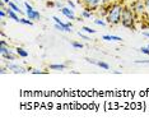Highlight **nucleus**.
<instances>
[{"label":"nucleus","mask_w":149,"mask_h":125,"mask_svg":"<svg viewBox=\"0 0 149 125\" xmlns=\"http://www.w3.org/2000/svg\"><path fill=\"white\" fill-rule=\"evenodd\" d=\"M32 74H46V72L40 70V69H32Z\"/></svg>","instance_id":"obj_24"},{"label":"nucleus","mask_w":149,"mask_h":125,"mask_svg":"<svg viewBox=\"0 0 149 125\" xmlns=\"http://www.w3.org/2000/svg\"><path fill=\"white\" fill-rule=\"evenodd\" d=\"M80 1L86 6V10H89V12L97 10L103 4V0H80Z\"/></svg>","instance_id":"obj_7"},{"label":"nucleus","mask_w":149,"mask_h":125,"mask_svg":"<svg viewBox=\"0 0 149 125\" xmlns=\"http://www.w3.org/2000/svg\"><path fill=\"white\" fill-rule=\"evenodd\" d=\"M19 23H22V24H26V26H33V21L28 18H21L19 19Z\"/></svg>","instance_id":"obj_16"},{"label":"nucleus","mask_w":149,"mask_h":125,"mask_svg":"<svg viewBox=\"0 0 149 125\" xmlns=\"http://www.w3.org/2000/svg\"><path fill=\"white\" fill-rule=\"evenodd\" d=\"M52 19H54V22H55V28L57 29V31H63V32H72L73 31L72 29L73 24L70 22L64 23L61 19H60L59 17H56V15H54Z\"/></svg>","instance_id":"obj_6"},{"label":"nucleus","mask_w":149,"mask_h":125,"mask_svg":"<svg viewBox=\"0 0 149 125\" xmlns=\"http://www.w3.org/2000/svg\"><path fill=\"white\" fill-rule=\"evenodd\" d=\"M135 64H149V60H135Z\"/></svg>","instance_id":"obj_25"},{"label":"nucleus","mask_w":149,"mask_h":125,"mask_svg":"<svg viewBox=\"0 0 149 125\" xmlns=\"http://www.w3.org/2000/svg\"><path fill=\"white\" fill-rule=\"evenodd\" d=\"M102 40H104V41H116V42L123 41V38H121V37L113 36V35H104V36H102Z\"/></svg>","instance_id":"obj_12"},{"label":"nucleus","mask_w":149,"mask_h":125,"mask_svg":"<svg viewBox=\"0 0 149 125\" xmlns=\"http://www.w3.org/2000/svg\"><path fill=\"white\" fill-rule=\"evenodd\" d=\"M1 1H4V3H5V4H8V3H9V1H10V0H1Z\"/></svg>","instance_id":"obj_32"},{"label":"nucleus","mask_w":149,"mask_h":125,"mask_svg":"<svg viewBox=\"0 0 149 125\" xmlns=\"http://www.w3.org/2000/svg\"><path fill=\"white\" fill-rule=\"evenodd\" d=\"M70 45H72L74 49H83L84 47V45L83 43H80V42H77V41H73L72 43H70Z\"/></svg>","instance_id":"obj_19"},{"label":"nucleus","mask_w":149,"mask_h":125,"mask_svg":"<svg viewBox=\"0 0 149 125\" xmlns=\"http://www.w3.org/2000/svg\"><path fill=\"white\" fill-rule=\"evenodd\" d=\"M15 52L18 54L19 57H28V51H27V50H24L23 47H17V49H15Z\"/></svg>","instance_id":"obj_15"},{"label":"nucleus","mask_w":149,"mask_h":125,"mask_svg":"<svg viewBox=\"0 0 149 125\" xmlns=\"http://www.w3.org/2000/svg\"><path fill=\"white\" fill-rule=\"evenodd\" d=\"M111 3H115L113 0H103V4H111Z\"/></svg>","instance_id":"obj_30"},{"label":"nucleus","mask_w":149,"mask_h":125,"mask_svg":"<svg viewBox=\"0 0 149 125\" xmlns=\"http://www.w3.org/2000/svg\"><path fill=\"white\" fill-rule=\"evenodd\" d=\"M8 8L13 9V10H14V12H17V13H18V14H23V12L21 10V9H19V5L17 4V3L12 1V0H10V1L8 3Z\"/></svg>","instance_id":"obj_13"},{"label":"nucleus","mask_w":149,"mask_h":125,"mask_svg":"<svg viewBox=\"0 0 149 125\" xmlns=\"http://www.w3.org/2000/svg\"><path fill=\"white\" fill-rule=\"evenodd\" d=\"M147 47H148V49H149V45H148V46H147Z\"/></svg>","instance_id":"obj_33"},{"label":"nucleus","mask_w":149,"mask_h":125,"mask_svg":"<svg viewBox=\"0 0 149 125\" xmlns=\"http://www.w3.org/2000/svg\"><path fill=\"white\" fill-rule=\"evenodd\" d=\"M94 24H97V26H106L107 24V22H104L103 19H94Z\"/></svg>","instance_id":"obj_20"},{"label":"nucleus","mask_w":149,"mask_h":125,"mask_svg":"<svg viewBox=\"0 0 149 125\" xmlns=\"http://www.w3.org/2000/svg\"><path fill=\"white\" fill-rule=\"evenodd\" d=\"M144 3H145V6H147V12L149 13V0H144Z\"/></svg>","instance_id":"obj_29"},{"label":"nucleus","mask_w":149,"mask_h":125,"mask_svg":"<svg viewBox=\"0 0 149 125\" xmlns=\"http://www.w3.org/2000/svg\"><path fill=\"white\" fill-rule=\"evenodd\" d=\"M82 29L84 32H87V33H91V35H93V33H96V29H93V28H91V27H87V26H84L82 27Z\"/></svg>","instance_id":"obj_18"},{"label":"nucleus","mask_w":149,"mask_h":125,"mask_svg":"<svg viewBox=\"0 0 149 125\" xmlns=\"http://www.w3.org/2000/svg\"><path fill=\"white\" fill-rule=\"evenodd\" d=\"M136 17H135L134 12L129 6H124L123 14H121V26L127 29L135 31V23H136Z\"/></svg>","instance_id":"obj_2"},{"label":"nucleus","mask_w":149,"mask_h":125,"mask_svg":"<svg viewBox=\"0 0 149 125\" xmlns=\"http://www.w3.org/2000/svg\"><path fill=\"white\" fill-rule=\"evenodd\" d=\"M24 6H26V15H27L28 19H31V21H33V22L41 19V13H40L38 10H36L28 1H24Z\"/></svg>","instance_id":"obj_5"},{"label":"nucleus","mask_w":149,"mask_h":125,"mask_svg":"<svg viewBox=\"0 0 149 125\" xmlns=\"http://www.w3.org/2000/svg\"><path fill=\"white\" fill-rule=\"evenodd\" d=\"M93 14H92V12H89V10H86V9H84V10L82 12V18H86V19H89L91 17H92Z\"/></svg>","instance_id":"obj_17"},{"label":"nucleus","mask_w":149,"mask_h":125,"mask_svg":"<svg viewBox=\"0 0 149 125\" xmlns=\"http://www.w3.org/2000/svg\"><path fill=\"white\" fill-rule=\"evenodd\" d=\"M55 5L57 6V8H59V10L63 8V4H61V3H59V1H56V3H55Z\"/></svg>","instance_id":"obj_28"},{"label":"nucleus","mask_w":149,"mask_h":125,"mask_svg":"<svg viewBox=\"0 0 149 125\" xmlns=\"http://www.w3.org/2000/svg\"><path fill=\"white\" fill-rule=\"evenodd\" d=\"M6 13H8V18H10V19H13L14 22H18L19 23V17H18V13L17 12H14L13 9H10V8H8V10H6Z\"/></svg>","instance_id":"obj_11"},{"label":"nucleus","mask_w":149,"mask_h":125,"mask_svg":"<svg viewBox=\"0 0 149 125\" xmlns=\"http://www.w3.org/2000/svg\"><path fill=\"white\" fill-rule=\"evenodd\" d=\"M49 68L51 70H60V72H61V70L66 69V65H65V64H51Z\"/></svg>","instance_id":"obj_14"},{"label":"nucleus","mask_w":149,"mask_h":125,"mask_svg":"<svg viewBox=\"0 0 149 125\" xmlns=\"http://www.w3.org/2000/svg\"><path fill=\"white\" fill-rule=\"evenodd\" d=\"M8 68H6V66H3V68H1V74H6V73H8Z\"/></svg>","instance_id":"obj_27"},{"label":"nucleus","mask_w":149,"mask_h":125,"mask_svg":"<svg viewBox=\"0 0 149 125\" xmlns=\"http://www.w3.org/2000/svg\"><path fill=\"white\" fill-rule=\"evenodd\" d=\"M139 51L140 52H143L144 55H149V49L147 46H144V47H140V49H139Z\"/></svg>","instance_id":"obj_22"},{"label":"nucleus","mask_w":149,"mask_h":125,"mask_svg":"<svg viewBox=\"0 0 149 125\" xmlns=\"http://www.w3.org/2000/svg\"><path fill=\"white\" fill-rule=\"evenodd\" d=\"M66 3H68V5H69L72 9H75V3H74L73 0H66Z\"/></svg>","instance_id":"obj_23"},{"label":"nucleus","mask_w":149,"mask_h":125,"mask_svg":"<svg viewBox=\"0 0 149 125\" xmlns=\"http://www.w3.org/2000/svg\"><path fill=\"white\" fill-rule=\"evenodd\" d=\"M0 17H1V19H4L5 17H8V13L5 12V8H4V6H1V9H0Z\"/></svg>","instance_id":"obj_21"},{"label":"nucleus","mask_w":149,"mask_h":125,"mask_svg":"<svg viewBox=\"0 0 149 125\" xmlns=\"http://www.w3.org/2000/svg\"><path fill=\"white\" fill-rule=\"evenodd\" d=\"M0 55L5 61H14L18 56V54L12 50L9 45H0Z\"/></svg>","instance_id":"obj_3"},{"label":"nucleus","mask_w":149,"mask_h":125,"mask_svg":"<svg viewBox=\"0 0 149 125\" xmlns=\"http://www.w3.org/2000/svg\"><path fill=\"white\" fill-rule=\"evenodd\" d=\"M6 68L9 69V72L14 73V74H24L27 73V69H24L22 65H18L14 61H8L6 63Z\"/></svg>","instance_id":"obj_8"},{"label":"nucleus","mask_w":149,"mask_h":125,"mask_svg":"<svg viewBox=\"0 0 149 125\" xmlns=\"http://www.w3.org/2000/svg\"><path fill=\"white\" fill-rule=\"evenodd\" d=\"M86 61L91 63V64H94V65H97L98 68H101L103 70H108V69H110V65H108L107 63L102 61V60H96V59H91V57H86Z\"/></svg>","instance_id":"obj_9"},{"label":"nucleus","mask_w":149,"mask_h":125,"mask_svg":"<svg viewBox=\"0 0 149 125\" xmlns=\"http://www.w3.org/2000/svg\"><path fill=\"white\" fill-rule=\"evenodd\" d=\"M60 12H61L69 21H77L75 14H74V9H70V8H68V6H63V8L60 9Z\"/></svg>","instance_id":"obj_10"},{"label":"nucleus","mask_w":149,"mask_h":125,"mask_svg":"<svg viewBox=\"0 0 149 125\" xmlns=\"http://www.w3.org/2000/svg\"><path fill=\"white\" fill-rule=\"evenodd\" d=\"M78 35H79L80 37H82V38H84V40H87V41H89V37H88V36H86V35H83V33L82 32H78Z\"/></svg>","instance_id":"obj_26"},{"label":"nucleus","mask_w":149,"mask_h":125,"mask_svg":"<svg viewBox=\"0 0 149 125\" xmlns=\"http://www.w3.org/2000/svg\"><path fill=\"white\" fill-rule=\"evenodd\" d=\"M141 35L145 36V37H148V38H149V32H143V33H141Z\"/></svg>","instance_id":"obj_31"},{"label":"nucleus","mask_w":149,"mask_h":125,"mask_svg":"<svg viewBox=\"0 0 149 125\" xmlns=\"http://www.w3.org/2000/svg\"><path fill=\"white\" fill-rule=\"evenodd\" d=\"M123 9H124V6L121 5V3H118V1L111 3V4L108 5L107 15L104 17V18H106L107 24H110V26L120 24V23H121V14H123Z\"/></svg>","instance_id":"obj_1"},{"label":"nucleus","mask_w":149,"mask_h":125,"mask_svg":"<svg viewBox=\"0 0 149 125\" xmlns=\"http://www.w3.org/2000/svg\"><path fill=\"white\" fill-rule=\"evenodd\" d=\"M131 10L134 12V14L136 18H141V17L145 15V12H147V6H145V3L141 1V0H135V1L131 4Z\"/></svg>","instance_id":"obj_4"}]
</instances>
